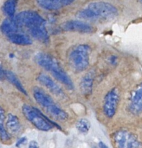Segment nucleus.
Instances as JSON below:
<instances>
[{"label":"nucleus","instance_id":"obj_14","mask_svg":"<svg viewBox=\"0 0 142 148\" xmlns=\"http://www.w3.org/2000/svg\"><path fill=\"white\" fill-rule=\"evenodd\" d=\"M1 77H4V78L7 79L10 83L12 84L17 90H18L20 92H21L22 93L24 94L25 95H27V92H26L25 89L23 87V84L21 83L20 80L19 79V78L17 77L15 75V74L13 73L12 71L10 70H6V69H3L2 66H1Z\"/></svg>","mask_w":142,"mask_h":148},{"label":"nucleus","instance_id":"obj_1","mask_svg":"<svg viewBox=\"0 0 142 148\" xmlns=\"http://www.w3.org/2000/svg\"><path fill=\"white\" fill-rule=\"evenodd\" d=\"M118 10L113 4L106 1H93L78 12L81 19L91 21L110 20L116 17Z\"/></svg>","mask_w":142,"mask_h":148},{"label":"nucleus","instance_id":"obj_11","mask_svg":"<svg viewBox=\"0 0 142 148\" xmlns=\"http://www.w3.org/2000/svg\"><path fill=\"white\" fill-rule=\"evenodd\" d=\"M74 1L73 0H38L36 4L44 10L53 11L70 5Z\"/></svg>","mask_w":142,"mask_h":148},{"label":"nucleus","instance_id":"obj_19","mask_svg":"<svg viewBox=\"0 0 142 148\" xmlns=\"http://www.w3.org/2000/svg\"><path fill=\"white\" fill-rule=\"evenodd\" d=\"M47 112L52 117H53L56 119L60 120V121H65L69 117V115H68L67 113L64 110H63L60 107L58 106L56 104L52 106L51 108H49L47 110Z\"/></svg>","mask_w":142,"mask_h":148},{"label":"nucleus","instance_id":"obj_10","mask_svg":"<svg viewBox=\"0 0 142 148\" xmlns=\"http://www.w3.org/2000/svg\"><path fill=\"white\" fill-rule=\"evenodd\" d=\"M37 80L54 95L61 97L64 96V93L61 88L47 75H45L43 73L40 74L38 76Z\"/></svg>","mask_w":142,"mask_h":148},{"label":"nucleus","instance_id":"obj_26","mask_svg":"<svg viewBox=\"0 0 142 148\" xmlns=\"http://www.w3.org/2000/svg\"><path fill=\"white\" fill-rule=\"evenodd\" d=\"M98 147H99V148H109L105 143H104L102 141L99 142V143H98Z\"/></svg>","mask_w":142,"mask_h":148},{"label":"nucleus","instance_id":"obj_27","mask_svg":"<svg viewBox=\"0 0 142 148\" xmlns=\"http://www.w3.org/2000/svg\"><path fill=\"white\" fill-rule=\"evenodd\" d=\"M93 148H97V147H93Z\"/></svg>","mask_w":142,"mask_h":148},{"label":"nucleus","instance_id":"obj_6","mask_svg":"<svg viewBox=\"0 0 142 148\" xmlns=\"http://www.w3.org/2000/svg\"><path fill=\"white\" fill-rule=\"evenodd\" d=\"M113 140L116 148H142V143L137 135L127 130L116 132Z\"/></svg>","mask_w":142,"mask_h":148},{"label":"nucleus","instance_id":"obj_7","mask_svg":"<svg viewBox=\"0 0 142 148\" xmlns=\"http://www.w3.org/2000/svg\"><path fill=\"white\" fill-rule=\"evenodd\" d=\"M120 103V93L117 88L108 91L103 100L102 110L105 116L108 119L113 118L118 110Z\"/></svg>","mask_w":142,"mask_h":148},{"label":"nucleus","instance_id":"obj_5","mask_svg":"<svg viewBox=\"0 0 142 148\" xmlns=\"http://www.w3.org/2000/svg\"><path fill=\"white\" fill-rule=\"evenodd\" d=\"M14 20L19 27H25L30 29L38 26L46 25V20L36 11L25 10L16 14Z\"/></svg>","mask_w":142,"mask_h":148},{"label":"nucleus","instance_id":"obj_17","mask_svg":"<svg viewBox=\"0 0 142 148\" xmlns=\"http://www.w3.org/2000/svg\"><path fill=\"white\" fill-rule=\"evenodd\" d=\"M19 25L14 19L7 18L2 22L1 25V30L7 36L11 34L17 33L18 31Z\"/></svg>","mask_w":142,"mask_h":148},{"label":"nucleus","instance_id":"obj_4","mask_svg":"<svg viewBox=\"0 0 142 148\" xmlns=\"http://www.w3.org/2000/svg\"><path fill=\"white\" fill-rule=\"evenodd\" d=\"M90 52V47L87 44H79L74 46L69 52L68 56L72 69L77 72H82L87 69L89 65Z\"/></svg>","mask_w":142,"mask_h":148},{"label":"nucleus","instance_id":"obj_3","mask_svg":"<svg viewBox=\"0 0 142 148\" xmlns=\"http://www.w3.org/2000/svg\"><path fill=\"white\" fill-rule=\"evenodd\" d=\"M22 111L25 117L40 131L48 132L51 130L53 126L57 127L59 130H62L57 123L50 121L49 119L45 116L38 108L35 107L27 104H24L22 107Z\"/></svg>","mask_w":142,"mask_h":148},{"label":"nucleus","instance_id":"obj_9","mask_svg":"<svg viewBox=\"0 0 142 148\" xmlns=\"http://www.w3.org/2000/svg\"><path fill=\"white\" fill-rule=\"evenodd\" d=\"M61 27L66 31L78 32L82 33H91L95 30V28L91 25L81 20H71L65 22L61 25Z\"/></svg>","mask_w":142,"mask_h":148},{"label":"nucleus","instance_id":"obj_18","mask_svg":"<svg viewBox=\"0 0 142 148\" xmlns=\"http://www.w3.org/2000/svg\"><path fill=\"white\" fill-rule=\"evenodd\" d=\"M7 38L12 43L20 46H28L33 43V40L27 35L23 33H14L7 36Z\"/></svg>","mask_w":142,"mask_h":148},{"label":"nucleus","instance_id":"obj_20","mask_svg":"<svg viewBox=\"0 0 142 148\" xmlns=\"http://www.w3.org/2000/svg\"><path fill=\"white\" fill-rule=\"evenodd\" d=\"M17 1L14 0H7L4 1L3 4L4 13L10 19H14L15 17V11Z\"/></svg>","mask_w":142,"mask_h":148},{"label":"nucleus","instance_id":"obj_22","mask_svg":"<svg viewBox=\"0 0 142 148\" xmlns=\"http://www.w3.org/2000/svg\"><path fill=\"white\" fill-rule=\"evenodd\" d=\"M75 126H76V128L78 132L83 134H87L91 128V124L89 121L85 118H82L78 120Z\"/></svg>","mask_w":142,"mask_h":148},{"label":"nucleus","instance_id":"obj_16","mask_svg":"<svg viewBox=\"0 0 142 148\" xmlns=\"http://www.w3.org/2000/svg\"><path fill=\"white\" fill-rule=\"evenodd\" d=\"M30 34L36 40L44 43L49 42V35L45 26H38L29 29Z\"/></svg>","mask_w":142,"mask_h":148},{"label":"nucleus","instance_id":"obj_2","mask_svg":"<svg viewBox=\"0 0 142 148\" xmlns=\"http://www.w3.org/2000/svg\"><path fill=\"white\" fill-rule=\"evenodd\" d=\"M34 60L38 65L51 72L58 81L63 84L68 89L73 90L74 88L70 77L53 56L44 52H38L35 55Z\"/></svg>","mask_w":142,"mask_h":148},{"label":"nucleus","instance_id":"obj_28","mask_svg":"<svg viewBox=\"0 0 142 148\" xmlns=\"http://www.w3.org/2000/svg\"><path fill=\"white\" fill-rule=\"evenodd\" d=\"M141 3H142V1H141Z\"/></svg>","mask_w":142,"mask_h":148},{"label":"nucleus","instance_id":"obj_13","mask_svg":"<svg viewBox=\"0 0 142 148\" xmlns=\"http://www.w3.org/2000/svg\"><path fill=\"white\" fill-rule=\"evenodd\" d=\"M95 74L93 72H89L82 78L79 83L81 92L85 96H89L92 92Z\"/></svg>","mask_w":142,"mask_h":148},{"label":"nucleus","instance_id":"obj_23","mask_svg":"<svg viewBox=\"0 0 142 148\" xmlns=\"http://www.w3.org/2000/svg\"><path fill=\"white\" fill-rule=\"evenodd\" d=\"M26 142H27V137H21V138L18 139V140H17V141L16 142L15 147H21V146L23 145H24Z\"/></svg>","mask_w":142,"mask_h":148},{"label":"nucleus","instance_id":"obj_24","mask_svg":"<svg viewBox=\"0 0 142 148\" xmlns=\"http://www.w3.org/2000/svg\"><path fill=\"white\" fill-rule=\"evenodd\" d=\"M109 62L111 64H113V65L115 64H117V62H118V57L115 56H114V55H113V56H110Z\"/></svg>","mask_w":142,"mask_h":148},{"label":"nucleus","instance_id":"obj_21","mask_svg":"<svg viewBox=\"0 0 142 148\" xmlns=\"http://www.w3.org/2000/svg\"><path fill=\"white\" fill-rule=\"evenodd\" d=\"M4 120H5L4 110L1 108V112H0V136H1V141L3 143H7V142L10 141V135L4 125Z\"/></svg>","mask_w":142,"mask_h":148},{"label":"nucleus","instance_id":"obj_25","mask_svg":"<svg viewBox=\"0 0 142 148\" xmlns=\"http://www.w3.org/2000/svg\"><path fill=\"white\" fill-rule=\"evenodd\" d=\"M28 148H39V145L37 142L35 140H32L29 143Z\"/></svg>","mask_w":142,"mask_h":148},{"label":"nucleus","instance_id":"obj_8","mask_svg":"<svg viewBox=\"0 0 142 148\" xmlns=\"http://www.w3.org/2000/svg\"><path fill=\"white\" fill-rule=\"evenodd\" d=\"M128 110L134 115L142 114V82L131 92L128 100Z\"/></svg>","mask_w":142,"mask_h":148},{"label":"nucleus","instance_id":"obj_12","mask_svg":"<svg viewBox=\"0 0 142 148\" xmlns=\"http://www.w3.org/2000/svg\"><path fill=\"white\" fill-rule=\"evenodd\" d=\"M33 97H34L35 100L36 102L42 106L43 108H46V111L49 108L52 106L55 105L56 103L54 102L51 97L47 93L44 92L43 90L38 88H35L33 89Z\"/></svg>","mask_w":142,"mask_h":148},{"label":"nucleus","instance_id":"obj_15","mask_svg":"<svg viewBox=\"0 0 142 148\" xmlns=\"http://www.w3.org/2000/svg\"><path fill=\"white\" fill-rule=\"evenodd\" d=\"M5 127L9 133L13 134H18L21 130V124L17 116L12 114H9L7 115Z\"/></svg>","mask_w":142,"mask_h":148}]
</instances>
